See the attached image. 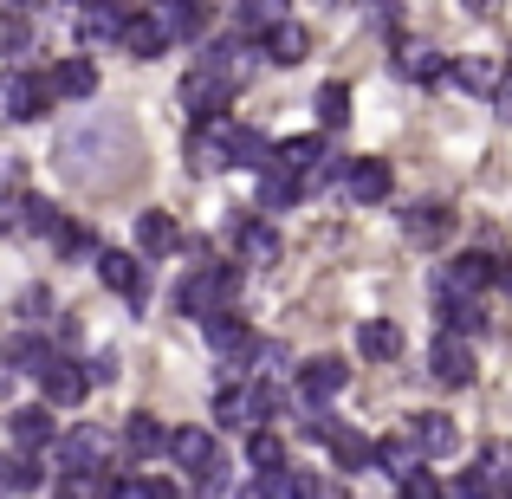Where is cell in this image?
<instances>
[{
  "label": "cell",
  "instance_id": "b9f144b4",
  "mask_svg": "<svg viewBox=\"0 0 512 499\" xmlns=\"http://www.w3.org/2000/svg\"><path fill=\"white\" fill-rule=\"evenodd\" d=\"M52 247H59V253H65V260H98V253H104V247H98V240H91V234H85V227H72V221H65V227H59V240H52Z\"/></svg>",
  "mask_w": 512,
  "mask_h": 499
},
{
  "label": "cell",
  "instance_id": "db71d44e",
  "mask_svg": "<svg viewBox=\"0 0 512 499\" xmlns=\"http://www.w3.org/2000/svg\"><path fill=\"white\" fill-rule=\"evenodd\" d=\"M7 7H33V0H7Z\"/></svg>",
  "mask_w": 512,
  "mask_h": 499
},
{
  "label": "cell",
  "instance_id": "f546056e",
  "mask_svg": "<svg viewBox=\"0 0 512 499\" xmlns=\"http://www.w3.org/2000/svg\"><path fill=\"white\" fill-rule=\"evenodd\" d=\"M292 201H299V169H286L273 156V163L260 169V208H292Z\"/></svg>",
  "mask_w": 512,
  "mask_h": 499
},
{
  "label": "cell",
  "instance_id": "ab89813d",
  "mask_svg": "<svg viewBox=\"0 0 512 499\" xmlns=\"http://www.w3.org/2000/svg\"><path fill=\"white\" fill-rule=\"evenodd\" d=\"M273 156H279V150H273V143L260 137V130H247V124L234 130V163H240V169H266Z\"/></svg>",
  "mask_w": 512,
  "mask_h": 499
},
{
  "label": "cell",
  "instance_id": "8d00e7d4",
  "mask_svg": "<svg viewBox=\"0 0 512 499\" xmlns=\"http://www.w3.org/2000/svg\"><path fill=\"white\" fill-rule=\"evenodd\" d=\"M331 461L350 467V474H363V467H376V441L350 435V428H338V441H331Z\"/></svg>",
  "mask_w": 512,
  "mask_h": 499
},
{
  "label": "cell",
  "instance_id": "d6a6232c",
  "mask_svg": "<svg viewBox=\"0 0 512 499\" xmlns=\"http://www.w3.org/2000/svg\"><path fill=\"white\" fill-rule=\"evenodd\" d=\"M214 422H221V428H253V396H247V383H227L221 396H214Z\"/></svg>",
  "mask_w": 512,
  "mask_h": 499
},
{
  "label": "cell",
  "instance_id": "1f68e13d",
  "mask_svg": "<svg viewBox=\"0 0 512 499\" xmlns=\"http://www.w3.org/2000/svg\"><path fill=\"white\" fill-rule=\"evenodd\" d=\"M52 357H59V350L39 344V337H13V344H7V383H13V376H39Z\"/></svg>",
  "mask_w": 512,
  "mask_h": 499
},
{
  "label": "cell",
  "instance_id": "9c48e42d",
  "mask_svg": "<svg viewBox=\"0 0 512 499\" xmlns=\"http://www.w3.org/2000/svg\"><path fill=\"white\" fill-rule=\"evenodd\" d=\"M39 389H46V402L52 409H78V402L91 396V363H72V357H52L46 370H39Z\"/></svg>",
  "mask_w": 512,
  "mask_h": 499
},
{
  "label": "cell",
  "instance_id": "484cf974",
  "mask_svg": "<svg viewBox=\"0 0 512 499\" xmlns=\"http://www.w3.org/2000/svg\"><path fill=\"white\" fill-rule=\"evenodd\" d=\"M357 350H363V363H396L402 357V331L389 325V318H370V325H357Z\"/></svg>",
  "mask_w": 512,
  "mask_h": 499
},
{
  "label": "cell",
  "instance_id": "7bdbcfd3",
  "mask_svg": "<svg viewBox=\"0 0 512 499\" xmlns=\"http://www.w3.org/2000/svg\"><path fill=\"white\" fill-rule=\"evenodd\" d=\"M0 46H7V59H20V52L33 46V26H26V7H7V26H0Z\"/></svg>",
  "mask_w": 512,
  "mask_h": 499
},
{
  "label": "cell",
  "instance_id": "836d02e7",
  "mask_svg": "<svg viewBox=\"0 0 512 499\" xmlns=\"http://www.w3.org/2000/svg\"><path fill=\"white\" fill-rule=\"evenodd\" d=\"M175 240H182V227H175L163 208H156V214H137V247L143 253H169Z\"/></svg>",
  "mask_w": 512,
  "mask_h": 499
},
{
  "label": "cell",
  "instance_id": "d6986e66",
  "mask_svg": "<svg viewBox=\"0 0 512 499\" xmlns=\"http://www.w3.org/2000/svg\"><path fill=\"white\" fill-rule=\"evenodd\" d=\"M422 461H428V454L415 448V435H409V428H402V435H389V441H376V467H383V474L396 480V487H402V480H409Z\"/></svg>",
  "mask_w": 512,
  "mask_h": 499
},
{
  "label": "cell",
  "instance_id": "5b68a950",
  "mask_svg": "<svg viewBox=\"0 0 512 499\" xmlns=\"http://www.w3.org/2000/svg\"><path fill=\"white\" fill-rule=\"evenodd\" d=\"M234 117H221V111H214V117H201V124H195V137H188V169H195V175H221L227 163H234Z\"/></svg>",
  "mask_w": 512,
  "mask_h": 499
},
{
  "label": "cell",
  "instance_id": "7402d4cb",
  "mask_svg": "<svg viewBox=\"0 0 512 499\" xmlns=\"http://www.w3.org/2000/svg\"><path fill=\"white\" fill-rule=\"evenodd\" d=\"M247 493H253V499H312V493H318V480L292 474V467H260Z\"/></svg>",
  "mask_w": 512,
  "mask_h": 499
},
{
  "label": "cell",
  "instance_id": "f35d334b",
  "mask_svg": "<svg viewBox=\"0 0 512 499\" xmlns=\"http://www.w3.org/2000/svg\"><path fill=\"white\" fill-rule=\"evenodd\" d=\"M318 124H325V130H344L350 124V85H338V78L318 85Z\"/></svg>",
  "mask_w": 512,
  "mask_h": 499
},
{
  "label": "cell",
  "instance_id": "816d5d0a",
  "mask_svg": "<svg viewBox=\"0 0 512 499\" xmlns=\"http://www.w3.org/2000/svg\"><path fill=\"white\" fill-rule=\"evenodd\" d=\"M493 286H500V292H512V260H506V253L493 260Z\"/></svg>",
  "mask_w": 512,
  "mask_h": 499
},
{
  "label": "cell",
  "instance_id": "277c9868",
  "mask_svg": "<svg viewBox=\"0 0 512 499\" xmlns=\"http://www.w3.org/2000/svg\"><path fill=\"white\" fill-rule=\"evenodd\" d=\"M169 454H175V467H188V474H195L201 493H221L227 487V461H221V448H214L208 428H175Z\"/></svg>",
  "mask_w": 512,
  "mask_h": 499
},
{
  "label": "cell",
  "instance_id": "603a6c76",
  "mask_svg": "<svg viewBox=\"0 0 512 499\" xmlns=\"http://www.w3.org/2000/svg\"><path fill=\"white\" fill-rule=\"evenodd\" d=\"M234 247H240V266H279V234L266 221H240V234H234Z\"/></svg>",
  "mask_w": 512,
  "mask_h": 499
},
{
  "label": "cell",
  "instance_id": "cb8c5ba5",
  "mask_svg": "<svg viewBox=\"0 0 512 499\" xmlns=\"http://www.w3.org/2000/svg\"><path fill=\"white\" fill-rule=\"evenodd\" d=\"M52 91L72 98V104L98 98V65H91V59H59V65H52Z\"/></svg>",
  "mask_w": 512,
  "mask_h": 499
},
{
  "label": "cell",
  "instance_id": "f1b7e54d",
  "mask_svg": "<svg viewBox=\"0 0 512 499\" xmlns=\"http://www.w3.org/2000/svg\"><path fill=\"white\" fill-rule=\"evenodd\" d=\"M396 78L435 85V78H448V65H441V52H435V46H396Z\"/></svg>",
  "mask_w": 512,
  "mask_h": 499
},
{
  "label": "cell",
  "instance_id": "2e32d148",
  "mask_svg": "<svg viewBox=\"0 0 512 499\" xmlns=\"http://www.w3.org/2000/svg\"><path fill=\"white\" fill-rule=\"evenodd\" d=\"M169 441H175V428H163L156 415H130V422H124L130 461H156V454H169Z\"/></svg>",
  "mask_w": 512,
  "mask_h": 499
},
{
  "label": "cell",
  "instance_id": "8992f818",
  "mask_svg": "<svg viewBox=\"0 0 512 499\" xmlns=\"http://www.w3.org/2000/svg\"><path fill=\"white\" fill-rule=\"evenodd\" d=\"M474 344H467V331H454V325H441V337L428 344V376H435L441 389H467L474 383Z\"/></svg>",
  "mask_w": 512,
  "mask_h": 499
},
{
  "label": "cell",
  "instance_id": "74e56055",
  "mask_svg": "<svg viewBox=\"0 0 512 499\" xmlns=\"http://www.w3.org/2000/svg\"><path fill=\"white\" fill-rule=\"evenodd\" d=\"M325 143H318V137H286V143H279V163H286V169H299V175H312L318 163H325Z\"/></svg>",
  "mask_w": 512,
  "mask_h": 499
},
{
  "label": "cell",
  "instance_id": "ffe728a7",
  "mask_svg": "<svg viewBox=\"0 0 512 499\" xmlns=\"http://www.w3.org/2000/svg\"><path fill=\"white\" fill-rule=\"evenodd\" d=\"M260 52H266V46H260ZM260 52H253L247 39H221V46H208V52H201V65H208V72H221L227 85H240V78L253 72V59H260Z\"/></svg>",
  "mask_w": 512,
  "mask_h": 499
},
{
  "label": "cell",
  "instance_id": "44dd1931",
  "mask_svg": "<svg viewBox=\"0 0 512 499\" xmlns=\"http://www.w3.org/2000/svg\"><path fill=\"white\" fill-rule=\"evenodd\" d=\"M91 266H98V279H104L111 292H124V299H143V266H137V253H111V247H104Z\"/></svg>",
  "mask_w": 512,
  "mask_h": 499
},
{
  "label": "cell",
  "instance_id": "ac0fdd59",
  "mask_svg": "<svg viewBox=\"0 0 512 499\" xmlns=\"http://www.w3.org/2000/svg\"><path fill=\"white\" fill-rule=\"evenodd\" d=\"M7 435H13V448L46 454L52 441H59V435H52V402H46V409H13L7 415Z\"/></svg>",
  "mask_w": 512,
  "mask_h": 499
},
{
  "label": "cell",
  "instance_id": "4fadbf2b",
  "mask_svg": "<svg viewBox=\"0 0 512 499\" xmlns=\"http://www.w3.org/2000/svg\"><path fill=\"white\" fill-rule=\"evenodd\" d=\"M409 435H415V448H422L428 461H441V454H454V448H461V428H454L441 409H422V415L409 422Z\"/></svg>",
  "mask_w": 512,
  "mask_h": 499
},
{
  "label": "cell",
  "instance_id": "f907efd6",
  "mask_svg": "<svg viewBox=\"0 0 512 499\" xmlns=\"http://www.w3.org/2000/svg\"><path fill=\"white\" fill-rule=\"evenodd\" d=\"M46 305H52V299H46V292L33 286V292H26V299H20V312H26V318H46Z\"/></svg>",
  "mask_w": 512,
  "mask_h": 499
},
{
  "label": "cell",
  "instance_id": "ba28073f",
  "mask_svg": "<svg viewBox=\"0 0 512 499\" xmlns=\"http://www.w3.org/2000/svg\"><path fill=\"white\" fill-rule=\"evenodd\" d=\"M201 331H208V350L227 363V370H247L253 344H260V337H253V331L234 318V305H227V312H208V318H201Z\"/></svg>",
  "mask_w": 512,
  "mask_h": 499
},
{
  "label": "cell",
  "instance_id": "7c38bea8",
  "mask_svg": "<svg viewBox=\"0 0 512 499\" xmlns=\"http://www.w3.org/2000/svg\"><path fill=\"white\" fill-rule=\"evenodd\" d=\"M402 234H409L415 247H441V240L454 234V214L441 208V201H415V208H402Z\"/></svg>",
  "mask_w": 512,
  "mask_h": 499
},
{
  "label": "cell",
  "instance_id": "83f0119b",
  "mask_svg": "<svg viewBox=\"0 0 512 499\" xmlns=\"http://www.w3.org/2000/svg\"><path fill=\"white\" fill-rule=\"evenodd\" d=\"M435 312H441V325H454V331H487V312L474 305V292H435Z\"/></svg>",
  "mask_w": 512,
  "mask_h": 499
},
{
  "label": "cell",
  "instance_id": "4dcf8cb0",
  "mask_svg": "<svg viewBox=\"0 0 512 499\" xmlns=\"http://www.w3.org/2000/svg\"><path fill=\"white\" fill-rule=\"evenodd\" d=\"M163 46H169L163 20H156V13H130V33H124V52H130V59H156Z\"/></svg>",
  "mask_w": 512,
  "mask_h": 499
},
{
  "label": "cell",
  "instance_id": "c3c4849f",
  "mask_svg": "<svg viewBox=\"0 0 512 499\" xmlns=\"http://www.w3.org/2000/svg\"><path fill=\"white\" fill-rule=\"evenodd\" d=\"M91 363V383H117V357L111 350H98V357H85Z\"/></svg>",
  "mask_w": 512,
  "mask_h": 499
},
{
  "label": "cell",
  "instance_id": "7dc6e473",
  "mask_svg": "<svg viewBox=\"0 0 512 499\" xmlns=\"http://www.w3.org/2000/svg\"><path fill=\"white\" fill-rule=\"evenodd\" d=\"M402 493H409V499H435L441 487H435V474H428V467H415V474L402 480Z\"/></svg>",
  "mask_w": 512,
  "mask_h": 499
},
{
  "label": "cell",
  "instance_id": "5bb4252c",
  "mask_svg": "<svg viewBox=\"0 0 512 499\" xmlns=\"http://www.w3.org/2000/svg\"><path fill=\"white\" fill-rule=\"evenodd\" d=\"M493 260H500V253H461V260H448L435 292H480V286H493Z\"/></svg>",
  "mask_w": 512,
  "mask_h": 499
},
{
  "label": "cell",
  "instance_id": "d590c367",
  "mask_svg": "<svg viewBox=\"0 0 512 499\" xmlns=\"http://www.w3.org/2000/svg\"><path fill=\"white\" fill-rule=\"evenodd\" d=\"M0 487H7V493H33V487H39V461H33V448H13L7 461H0Z\"/></svg>",
  "mask_w": 512,
  "mask_h": 499
},
{
  "label": "cell",
  "instance_id": "e575fe53",
  "mask_svg": "<svg viewBox=\"0 0 512 499\" xmlns=\"http://www.w3.org/2000/svg\"><path fill=\"white\" fill-rule=\"evenodd\" d=\"M234 13H240V26H247L253 39H266L279 20H292V13H286V0H240Z\"/></svg>",
  "mask_w": 512,
  "mask_h": 499
},
{
  "label": "cell",
  "instance_id": "52a82bcc",
  "mask_svg": "<svg viewBox=\"0 0 512 499\" xmlns=\"http://www.w3.org/2000/svg\"><path fill=\"white\" fill-rule=\"evenodd\" d=\"M124 33H130V7L124 0H85V7H78V46L85 52L124 46Z\"/></svg>",
  "mask_w": 512,
  "mask_h": 499
},
{
  "label": "cell",
  "instance_id": "30bf717a",
  "mask_svg": "<svg viewBox=\"0 0 512 499\" xmlns=\"http://www.w3.org/2000/svg\"><path fill=\"white\" fill-rule=\"evenodd\" d=\"M52 98H59V91H52V72H46V78H33V72H7V85H0V104H7L13 124H33V117L46 111Z\"/></svg>",
  "mask_w": 512,
  "mask_h": 499
},
{
  "label": "cell",
  "instance_id": "4316f807",
  "mask_svg": "<svg viewBox=\"0 0 512 499\" xmlns=\"http://www.w3.org/2000/svg\"><path fill=\"white\" fill-rule=\"evenodd\" d=\"M260 46H266V59H273V65H299L305 52H312V33H305L299 20H279L273 33L260 39Z\"/></svg>",
  "mask_w": 512,
  "mask_h": 499
},
{
  "label": "cell",
  "instance_id": "60d3db41",
  "mask_svg": "<svg viewBox=\"0 0 512 499\" xmlns=\"http://www.w3.org/2000/svg\"><path fill=\"white\" fill-rule=\"evenodd\" d=\"M247 461H253V467H286V441H279L266 422L247 428Z\"/></svg>",
  "mask_w": 512,
  "mask_h": 499
},
{
  "label": "cell",
  "instance_id": "f6af8a7d",
  "mask_svg": "<svg viewBox=\"0 0 512 499\" xmlns=\"http://www.w3.org/2000/svg\"><path fill=\"white\" fill-rule=\"evenodd\" d=\"M338 415H325V402H305V435H312V441H325V448H331V441H338Z\"/></svg>",
  "mask_w": 512,
  "mask_h": 499
},
{
  "label": "cell",
  "instance_id": "8fae6325",
  "mask_svg": "<svg viewBox=\"0 0 512 499\" xmlns=\"http://www.w3.org/2000/svg\"><path fill=\"white\" fill-rule=\"evenodd\" d=\"M344 383H350V363L344 357H312L299 370V409H305V402H331Z\"/></svg>",
  "mask_w": 512,
  "mask_h": 499
},
{
  "label": "cell",
  "instance_id": "3957f363",
  "mask_svg": "<svg viewBox=\"0 0 512 499\" xmlns=\"http://www.w3.org/2000/svg\"><path fill=\"white\" fill-rule=\"evenodd\" d=\"M104 461H111V435H104L98 422L65 428L46 448V467H59V474H104Z\"/></svg>",
  "mask_w": 512,
  "mask_h": 499
},
{
  "label": "cell",
  "instance_id": "7a4b0ae2",
  "mask_svg": "<svg viewBox=\"0 0 512 499\" xmlns=\"http://www.w3.org/2000/svg\"><path fill=\"white\" fill-rule=\"evenodd\" d=\"M234 299H240V266H195V273L175 286V312H188V318L227 312Z\"/></svg>",
  "mask_w": 512,
  "mask_h": 499
},
{
  "label": "cell",
  "instance_id": "681fc988",
  "mask_svg": "<svg viewBox=\"0 0 512 499\" xmlns=\"http://www.w3.org/2000/svg\"><path fill=\"white\" fill-rule=\"evenodd\" d=\"M493 111H500V117H506V124H512V72L500 78V91H493Z\"/></svg>",
  "mask_w": 512,
  "mask_h": 499
},
{
  "label": "cell",
  "instance_id": "bcb514c9",
  "mask_svg": "<svg viewBox=\"0 0 512 499\" xmlns=\"http://www.w3.org/2000/svg\"><path fill=\"white\" fill-rule=\"evenodd\" d=\"M59 493L91 499V493H111V480H104V474H59Z\"/></svg>",
  "mask_w": 512,
  "mask_h": 499
},
{
  "label": "cell",
  "instance_id": "9a60e30c",
  "mask_svg": "<svg viewBox=\"0 0 512 499\" xmlns=\"http://www.w3.org/2000/svg\"><path fill=\"white\" fill-rule=\"evenodd\" d=\"M227 91H234V85H227L221 72H208V65H195V72L182 78V104H188L195 117H214V111L227 104Z\"/></svg>",
  "mask_w": 512,
  "mask_h": 499
},
{
  "label": "cell",
  "instance_id": "ee69618b",
  "mask_svg": "<svg viewBox=\"0 0 512 499\" xmlns=\"http://www.w3.org/2000/svg\"><path fill=\"white\" fill-rule=\"evenodd\" d=\"M286 363H292V350H286V344H273V337H266V344H253L247 370H253V376H279V370H286Z\"/></svg>",
  "mask_w": 512,
  "mask_h": 499
},
{
  "label": "cell",
  "instance_id": "e0dca14e",
  "mask_svg": "<svg viewBox=\"0 0 512 499\" xmlns=\"http://www.w3.org/2000/svg\"><path fill=\"white\" fill-rule=\"evenodd\" d=\"M156 20H163V33H169V46L175 39H195L201 26H208V0H156Z\"/></svg>",
  "mask_w": 512,
  "mask_h": 499
},
{
  "label": "cell",
  "instance_id": "f5cc1de1",
  "mask_svg": "<svg viewBox=\"0 0 512 499\" xmlns=\"http://www.w3.org/2000/svg\"><path fill=\"white\" fill-rule=\"evenodd\" d=\"M467 13H480V20H487V13H500V0H461Z\"/></svg>",
  "mask_w": 512,
  "mask_h": 499
},
{
  "label": "cell",
  "instance_id": "6da1fadb",
  "mask_svg": "<svg viewBox=\"0 0 512 499\" xmlns=\"http://www.w3.org/2000/svg\"><path fill=\"white\" fill-rule=\"evenodd\" d=\"M111 156H130L124 117H85V124H72L59 137V169L72 175V182H104V175H117Z\"/></svg>",
  "mask_w": 512,
  "mask_h": 499
},
{
  "label": "cell",
  "instance_id": "d4e9b609",
  "mask_svg": "<svg viewBox=\"0 0 512 499\" xmlns=\"http://www.w3.org/2000/svg\"><path fill=\"white\" fill-rule=\"evenodd\" d=\"M344 195H350V201H383V195H389V163L357 156V163L344 169Z\"/></svg>",
  "mask_w": 512,
  "mask_h": 499
}]
</instances>
